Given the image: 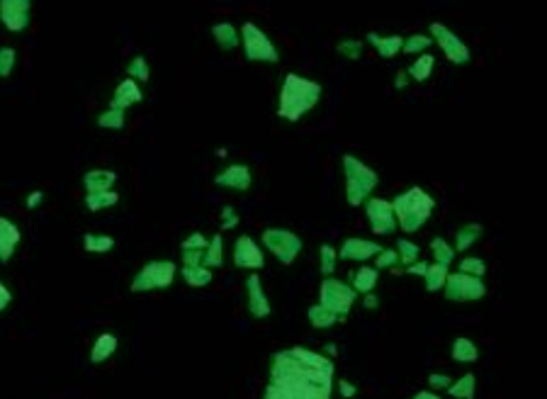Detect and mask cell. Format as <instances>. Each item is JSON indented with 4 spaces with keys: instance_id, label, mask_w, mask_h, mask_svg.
<instances>
[{
    "instance_id": "5",
    "label": "cell",
    "mask_w": 547,
    "mask_h": 399,
    "mask_svg": "<svg viewBox=\"0 0 547 399\" xmlns=\"http://www.w3.org/2000/svg\"><path fill=\"white\" fill-rule=\"evenodd\" d=\"M241 47H244V56L248 63H278L280 52L275 42L253 22H244L239 29Z\"/></svg>"
},
{
    "instance_id": "16",
    "label": "cell",
    "mask_w": 547,
    "mask_h": 399,
    "mask_svg": "<svg viewBox=\"0 0 547 399\" xmlns=\"http://www.w3.org/2000/svg\"><path fill=\"white\" fill-rule=\"evenodd\" d=\"M379 251H382V246H379L377 241L351 236V239L343 241L341 251H338V258H341V260H356V263H365V260L374 258Z\"/></svg>"
},
{
    "instance_id": "26",
    "label": "cell",
    "mask_w": 547,
    "mask_h": 399,
    "mask_svg": "<svg viewBox=\"0 0 547 399\" xmlns=\"http://www.w3.org/2000/svg\"><path fill=\"white\" fill-rule=\"evenodd\" d=\"M433 66H436V56L433 54H428V52H423L421 56L416 58V61L409 66V78H413L416 83H426L428 78H431V73H433Z\"/></svg>"
},
{
    "instance_id": "42",
    "label": "cell",
    "mask_w": 547,
    "mask_h": 399,
    "mask_svg": "<svg viewBox=\"0 0 547 399\" xmlns=\"http://www.w3.org/2000/svg\"><path fill=\"white\" fill-rule=\"evenodd\" d=\"M17 63V52L13 47H0V78H8L15 71Z\"/></svg>"
},
{
    "instance_id": "31",
    "label": "cell",
    "mask_w": 547,
    "mask_h": 399,
    "mask_svg": "<svg viewBox=\"0 0 547 399\" xmlns=\"http://www.w3.org/2000/svg\"><path fill=\"white\" fill-rule=\"evenodd\" d=\"M307 317L314 329H328V327H333V324L341 322V319H338L331 309L324 307V304H312V307L307 309Z\"/></svg>"
},
{
    "instance_id": "20",
    "label": "cell",
    "mask_w": 547,
    "mask_h": 399,
    "mask_svg": "<svg viewBox=\"0 0 547 399\" xmlns=\"http://www.w3.org/2000/svg\"><path fill=\"white\" fill-rule=\"evenodd\" d=\"M117 183V173L107 169H93L83 175V188L86 193H105V190H112Z\"/></svg>"
},
{
    "instance_id": "50",
    "label": "cell",
    "mask_w": 547,
    "mask_h": 399,
    "mask_svg": "<svg viewBox=\"0 0 547 399\" xmlns=\"http://www.w3.org/2000/svg\"><path fill=\"white\" fill-rule=\"evenodd\" d=\"M10 302H13V292L8 290V285L0 283V312H5L10 307Z\"/></svg>"
},
{
    "instance_id": "35",
    "label": "cell",
    "mask_w": 547,
    "mask_h": 399,
    "mask_svg": "<svg viewBox=\"0 0 547 399\" xmlns=\"http://www.w3.org/2000/svg\"><path fill=\"white\" fill-rule=\"evenodd\" d=\"M431 253L433 258H436V263H443L450 268L452 258H455V249H452L450 244H447V239H443V236H436V239L431 241Z\"/></svg>"
},
{
    "instance_id": "38",
    "label": "cell",
    "mask_w": 547,
    "mask_h": 399,
    "mask_svg": "<svg viewBox=\"0 0 547 399\" xmlns=\"http://www.w3.org/2000/svg\"><path fill=\"white\" fill-rule=\"evenodd\" d=\"M363 49H365V44L360 39H341V42L336 44V52L341 54L346 61H358V58L363 56Z\"/></svg>"
},
{
    "instance_id": "18",
    "label": "cell",
    "mask_w": 547,
    "mask_h": 399,
    "mask_svg": "<svg viewBox=\"0 0 547 399\" xmlns=\"http://www.w3.org/2000/svg\"><path fill=\"white\" fill-rule=\"evenodd\" d=\"M19 241H22L19 226L15 221H10L8 217H0V263H8L13 258Z\"/></svg>"
},
{
    "instance_id": "39",
    "label": "cell",
    "mask_w": 547,
    "mask_h": 399,
    "mask_svg": "<svg viewBox=\"0 0 547 399\" xmlns=\"http://www.w3.org/2000/svg\"><path fill=\"white\" fill-rule=\"evenodd\" d=\"M127 73H129V78H134L136 83H146L151 78V68H149V61H146V56H134L129 61V66H127Z\"/></svg>"
},
{
    "instance_id": "46",
    "label": "cell",
    "mask_w": 547,
    "mask_h": 399,
    "mask_svg": "<svg viewBox=\"0 0 547 399\" xmlns=\"http://www.w3.org/2000/svg\"><path fill=\"white\" fill-rule=\"evenodd\" d=\"M450 375H445V373H433V375H428V385H431V390H447L450 387Z\"/></svg>"
},
{
    "instance_id": "2",
    "label": "cell",
    "mask_w": 547,
    "mask_h": 399,
    "mask_svg": "<svg viewBox=\"0 0 547 399\" xmlns=\"http://www.w3.org/2000/svg\"><path fill=\"white\" fill-rule=\"evenodd\" d=\"M322 95V83L299 76V73H285L278 100V117L287 122H299L307 112H312L319 105Z\"/></svg>"
},
{
    "instance_id": "55",
    "label": "cell",
    "mask_w": 547,
    "mask_h": 399,
    "mask_svg": "<svg viewBox=\"0 0 547 399\" xmlns=\"http://www.w3.org/2000/svg\"><path fill=\"white\" fill-rule=\"evenodd\" d=\"M336 353H338V348L333 346V343H328V346L324 348V356H336Z\"/></svg>"
},
{
    "instance_id": "15",
    "label": "cell",
    "mask_w": 547,
    "mask_h": 399,
    "mask_svg": "<svg viewBox=\"0 0 547 399\" xmlns=\"http://www.w3.org/2000/svg\"><path fill=\"white\" fill-rule=\"evenodd\" d=\"M214 185L216 188L236 190V193H246L253 185V173H251V169L246 164H229L214 175Z\"/></svg>"
},
{
    "instance_id": "21",
    "label": "cell",
    "mask_w": 547,
    "mask_h": 399,
    "mask_svg": "<svg viewBox=\"0 0 547 399\" xmlns=\"http://www.w3.org/2000/svg\"><path fill=\"white\" fill-rule=\"evenodd\" d=\"M367 44H372L374 52L379 54V58H384V61H389V58H394L399 52H402L404 37H402V34H392V37H382V34H377V32H367Z\"/></svg>"
},
{
    "instance_id": "25",
    "label": "cell",
    "mask_w": 547,
    "mask_h": 399,
    "mask_svg": "<svg viewBox=\"0 0 547 399\" xmlns=\"http://www.w3.org/2000/svg\"><path fill=\"white\" fill-rule=\"evenodd\" d=\"M482 234H484V226L477 224V221H470V224L460 226L455 234V246L452 249L455 251H467L472 249V246L477 244V239H482Z\"/></svg>"
},
{
    "instance_id": "11",
    "label": "cell",
    "mask_w": 547,
    "mask_h": 399,
    "mask_svg": "<svg viewBox=\"0 0 547 399\" xmlns=\"http://www.w3.org/2000/svg\"><path fill=\"white\" fill-rule=\"evenodd\" d=\"M365 207V214L370 219V226L377 236L384 234H394L397 231V219H394V210H392V202L384 200V198H367L363 202Z\"/></svg>"
},
{
    "instance_id": "43",
    "label": "cell",
    "mask_w": 547,
    "mask_h": 399,
    "mask_svg": "<svg viewBox=\"0 0 547 399\" xmlns=\"http://www.w3.org/2000/svg\"><path fill=\"white\" fill-rule=\"evenodd\" d=\"M374 268H389V270H397L399 268V256L397 249H382L377 256H374Z\"/></svg>"
},
{
    "instance_id": "54",
    "label": "cell",
    "mask_w": 547,
    "mask_h": 399,
    "mask_svg": "<svg viewBox=\"0 0 547 399\" xmlns=\"http://www.w3.org/2000/svg\"><path fill=\"white\" fill-rule=\"evenodd\" d=\"M413 399H441V395H436L433 390H421L413 395Z\"/></svg>"
},
{
    "instance_id": "22",
    "label": "cell",
    "mask_w": 547,
    "mask_h": 399,
    "mask_svg": "<svg viewBox=\"0 0 547 399\" xmlns=\"http://www.w3.org/2000/svg\"><path fill=\"white\" fill-rule=\"evenodd\" d=\"M212 37H214V42L219 44L221 52H231V49L241 47V34L239 29H236L234 22H216L212 24Z\"/></svg>"
},
{
    "instance_id": "41",
    "label": "cell",
    "mask_w": 547,
    "mask_h": 399,
    "mask_svg": "<svg viewBox=\"0 0 547 399\" xmlns=\"http://www.w3.org/2000/svg\"><path fill=\"white\" fill-rule=\"evenodd\" d=\"M460 273L475 275V278H484V275H486V263L482 258H475V256H467V258L460 260Z\"/></svg>"
},
{
    "instance_id": "23",
    "label": "cell",
    "mask_w": 547,
    "mask_h": 399,
    "mask_svg": "<svg viewBox=\"0 0 547 399\" xmlns=\"http://www.w3.org/2000/svg\"><path fill=\"white\" fill-rule=\"evenodd\" d=\"M450 353H452V361L455 363H477V358H479V348H477V343L467 336H457L455 341H452Z\"/></svg>"
},
{
    "instance_id": "52",
    "label": "cell",
    "mask_w": 547,
    "mask_h": 399,
    "mask_svg": "<svg viewBox=\"0 0 547 399\" xmlns=\"http://www.w3.org/2000/svg\"><path fill=\"white\" fill-rule=\"evenodd\" d=\"M409 86V73L404 71H397V78H394V88H397V91H402V88H406Z\"/></svg>"
},
{
    "instance_id": "49",
    "label": "cell",
    "mask_w": 547,
    "mask_h": 399,
    "mask_svg": "<svg viewBox=\"0 0 547 399\" xmlns=\"http://www.w3.org/2000/svg\"><path fill=\"white\" fill-rule=\"evenodd\" d=\"M336 387H338V392H341V397H346V399H353V397L358 395V387L351 385L348 380H338Z\"/></svg>"
},
{
    "instance_id": "24",
    "label": "cell",
    "mask_w": 547,
    "mask_h": 399,
    "mask_svg": "<svg viewBox=\"0 0 547 399\" xmlns=\"http://www.w3.org/2000/svg\"><path fill=\"white\" fill-rule=\"evenodd\" d=\"M180 275L190 288H205V285H209L214 280V273L207 265H182Z\"/></svg>"
},
{
    "instance_id": "33",
    "label": "cell",
    "mask_w": 547,
    "mask_h": 399,
    "mask_svg": "<svg viewBox=\"0 0 547 399\" xmlns=\"http://www.w3.org/2000/svg\"><path fill=\"white\" fill-rule=\"evenodd\" d=\"M445 278H447V265L428 263V270H426V278H423V283H426L428 292H441L443 285H445Z\"/></svg>"
},
{
    "instance_id": "9",
    "label": "cell",
    "mask_w": 547,
    "mask_h": 399,
    "mask_svg": "<svg viewBox=\"0 0 547 399\" xmlns=\"http://www.w3.org/2000/svg\"><path fill=\"white\" fill-rule=\"evenodd\" d=\"M445 299L447 302H477V299L486 297V285L482 278L467 273H447L445 278Z\"/></svg>"
},
{
    "instance_id": "1",
    "label": "cell",
    "mask_w": 547,
    "mask_h": 399,
    "mask_svg": "<svg viewBox=\"0 0 547 399\" xmlns=\"http://www.w3.org/2000/svg\"><path fill=\"white\" fill-rule=\"evenodd\" d=\"M336 366L312 348L292 346L273 353L263 399H331Z\"/></svg>"
},
{
    "instance_id": "36",
    "label": "cell",
    "mask_w": 547,
    "mask_h": 399,
    "mask_svg": "<svg viewBox=\"0 0 547 399\" xmlns=\"http://www.w3.org/2000/svg\"><path fill=\"white\" fill-rule=\"evenodd\" d=\"M397 256H399V263L411 265V263H416L418 256H421V246L413 244V241H409V239H399L397 241Z\"/></svg>"
},
{
    "instance_id": "28",
    "label": "cell",
    "mask_w": 547,
    "mask_h": 399,
    "mask_svg": "<svg viewBox=\"0 0 547 399\" xmlns=\"http://www.w3.org/2000/svg\"><path fill=\"white\" fill-rule=\"evenodd\" d=\"M202 265H207V268H212V270L224 265V239H221V234H214L209 239V244H207V249H205Z\"/></svg>"
},
{
    "instance_id": "53",
    "label": "cell",
    "mask_w": 547,
    "mask_h": 399,
    "mask_svg": "<svg viewBox=\"0 0 547 399\" xmlns=\"http://www.w3.org/2000/svg\"><path fill=\"white\" fill-rule=\"evenodd\" d=\"M363 304H365V309H377L379 307V297L374 292H367L363 297Z\"/></svg>"
},
{
    "instance_id": "37",
    "label": "cell",
    "mask_w": 547,
    "mask_h": 399,
    "mask_svg": "<svg viewBox=\"0 0 547 399\" xmlns=\"http://www.w3.org/2000/svg\"><path fill=\"white\" fill-rule=\"evenodd\" d=\"M319 258H322V275L324 278H331L336 273V263H338V251L333 249L331 244H324L319 249Z\"/></svg>"
},
{
    "instance_id": "29",
    "label": "cell",
    "mask_w": 547,
    "mask_h": 399,
    "mask_svg": "<svg viewBox=\"0 0 547 399\" xmlns=\"http://www.w3.org/2000/svg\"><path fill=\"white\" fill-rule=\"evenodd\" d=\"M83 249L88 253H110L115 249V239L110 234H93V231H88L83 236Z\"/></svg>"
},
{
    "instance_id": "32",
    "label": "cell",
    "mask_w": 547,
    "mask_h": 399,
    "mask_svg": "<svg viewBox=\"0 0 547 399\" xmlns=\"http://www.w3.org/2000/svg\"><path fill=\"white\" fill-rule=\"evenodd\" d=\"M120 202L117 190H105V193H86V207L90 212H102L107 207H115Z\"/></svg>"
},
{
    "instance_id": "7",
    "label": "cell",
    "mask_w": 547,
    "mask_h": 399,
    "mask_svg": "<svg viewBox=\"0 0 547 399\" xmlns=\"http://www.w3.org/2000/svg\"><path fill=\"white\" fill-rule=\"evenodd\" d=\"M260 239H263L265 249H268L283 265H292L294 258H297L304 249V241L299 239L294 231L283 229V226H268Z\"/></svg>"
},
{
    "instance_id": "19",
    "label": "cell",
    "mask_w": 547,
    "mask_h": 399,
    "mask_svg": "<svg viewBox=\"0 0 547 399\" xmlns=\"http://www.w3.org/2000/svg\"><path fill=\"white\" fill-rule=\"evenodd\" d=\"M117 348H120V338H117L115 334H110V331L100 334L90 348V363L93 366H102V363H107L112 356H115Z\"/></svg>"
},
{
    "instance_id": "4",
    "label": "cell",
    "mask_w": 547,
    "mask_h": 399,
    "mask_svg": "<svg viewBox=\"0 0 547 399\" xmlns=\"http://www.w3.org/2000/svg\"><path fill=\"white\" fill-rule=\"evenodd\" d=\"M343 178H346V202L351 207H360L379 185L377 171L365 166L353 154H343Z\"/></svg>"
},
{
    "instance_id": "48",
    "label": "cell",
    "mask_w": 547,
    "mask_h": 399,
    "mask_svg": "<svg viewBox=\"0 0 547 399\" xmlns=\"http://www.w3.org/2000/svg\"><path fill=\"white\" fill-rule=\"evenodd\" d=\"M428 260H416V263L406 265V275H418V278H426Z\"/></svg>"
},
{
    "instance_id": "27",
    "label": "cell",
    "mask_w": 547,
    "mask_h": 399,
    "mask_svg": "<svg viewBox=\"0 0 547 399\" xmlns=\"http://www.w3.org/2000/svg\"><path fill=\"white\" fill-rule=\"evenodd\" d=\"M379 283V270L377 268H370V265H363L356 275H353V290L360 295H367L377 288Z\"/></svg>"
},
{
    "instance_id": "10",
    "label": "cell",
    "mask_w": 547,
    "mask_h": 399,
    "mask_svg": "<svg viewBox=\"0 0 547 399\" xmlns=\"http://www.w3.org/2000/svg\"><path fill=\"white\" fill-rule=\"evenodd\" d=\"M428 32H431L428 37L433 39V44H438V47H441V52L445 54L447 61L455 63V66H465V63H470V58H472L470 47H467V44L462 42V39L457 37L452 29H447V24L431 22Z\"/></svg>"
},
{
    "instance_id": "3",
    "label": "cell",
    "mask_w": 547,
    "mask_h": 399,
    "mask_svg": "<svg viewBox=\"0 0 547 399\" xmlns=\"http://www.w3.org/2000/svg\"><path fill=\"white\" fill-rule=\"evenodd\" d=\"M392 210L399 229L404 234H416L431 219L433 210H436V200L423 188H409L392 200Z\"/></svg>"
},
{
    "instance_id": "47",
    "label": "cell",
    "mask_w": 547,
    "mask_h": 399,
    "mask_svg": "<svg viewBox=\"0 0 547 399\" xmlns=\"http://www.w3.org/2000/svg\"><path fill=\"white\" fill-rule=\"evenodd\" d=\"M205 251H182V265H202Z\"/></svg>"
},
{
    "instance_id": "34",
    "label": "cell",
    "mask_w": 547,
    "mask_h": 399,
    "mask_svg": "<svg viewBox=\"0 0 547 399\" xmlns=\"http://www.w3.org/2000/svg\"><path fill=\"white\" fill-rule=\"evenodd\" d=\"M97 127L100 130H125V110H117V107H107L105 112H100L97 115Z\"/></svg>"
},
{
    "instance_id": "30",
    "label": "cell",
    "mask_w": 547,
    "mask_h": 399,
    "mask_svg": "<svg viewBox=\"0 0 547 399\" xmlns=\"http://www.w3.org/2000/svg\"><path fill=\"white\" fill-rule=\"evenodd\" d=\"M475 390H477V377L472 373H467V375H460L457 382H450L447 395L452 399H475Z\"/></svg>"
},
{
    "instance_id": "40",
    "label": "cell",
    "mask_w": 547,
    "mask_h": 399,
    "mask_svg": "<svg viewBox=\"0 0 547 399\" xmlns=\"http://www.w3.org/2000/svg\"><path fill=\"white\" fill-rule=\"evenodd\" d=\"M433 44V39L428 37V34H411V37H406L404 39V44H402V52L404 54H423V52H428V47Z\"/></svg>"
},
{
    "instance_id": "13",
    "label": "cell",
    "mask_w": 547,
    "mask_h": 399,
    "mask_svg": "<svg viewBox=\"0 0 547 399\" xmlns=\"http://www.w3.org/2000/svg\"><path fill=\"white\" fill-rule=\"evenodd\" d=\"M246 307H248V314L253 319H268L273 314V304H270L263 283L255 273L246 278Z\"/></svg>"
},
{
    "instance_id": "45",
    "label": "cell",
    "mask_w": 547,
    "mask_h": 399,
    "mask_svg": "<svg viewBox=\"0 0 547 399\" xmlns=\"http://www.w3.org/2000/svg\"><path fill=\"white\" fill-rule=\"evenodd\" d=\"M239 212L234 210L231 205H226V207H221V229L224 231H229V229H236L239 226Z\"/></svg>"
},
{
    "instance_id": "8",
    "label": "cell",
    "mask_w": 547,
    "mask_h": 399,
    "mask_svg": "<svg viewBox=\"0 0 547 399\" xmlns=\"http://www.w3.org/2000/svg\"><path fill=\"white\" fill-rule=\"evenodd\" d=\"M358 299V292L351 285L341 283L338 278H324L322 288H319V304H324L326 309H331L338 319H346V314H351L353 304Z\"/></svg>"
},
{
    "instance_id": "17",
    "label": "cell",
    "mask_w": 547,
    "mask_h": 399,
    "mask_svg": "<svg viewBox=\"0 0 547 399\" xmlns=\"http://www.w3.org/2000/svg\"><path fill=\"white\" fill-rule=\"evenodd\" d=\"M144 100V93H141L139 83L134 78H125L122 83H117L115 93H112L110 107H117V110H127L132 105H139Z\"/></svg>"
},
{
    "instance_id": "6",
    "label": "cell",
    "mask_w": 547,
    "mask_h": 399,
    "mask_svg": "<svg viewBox=\"0 0 547 399\" xmlns=\"http://www.w3.org/2000/svg\"><path fill=\"white\" fill-rule=\"evenodd\" d=\"M175 268L173 260H151L141 270H136L134 280H132L129 290L132 292H154V290H166L173 285L175 280Z\"/></svg>"
},
{
    "instance_id": "51",
    "label": "cell",
    "mask_w": 547,
    "mask_h": 399,
    "mask_svg": "<svg viewBox=\"0 0 547 399\" xmlns=\"http://www.w3.org/2000/svg\"><path fill=\"white\" fill-rule=\"evenodd\" d=\"M42 202H44V193L42 190H34V193L27 195V202H24V205H27V210H37Z\"/></svg>"
},
{
    "instance_id": "14",
    "label": "cell",
    "mask_w": 547,
    "mask_h": 399,
    "mask_svg": "<svg viewBox=\"0 0 547 399\" xmlns=\"http://www.w3.org/2000/svg\"><path fill=\"white\" fill-rule=\"evenodd\" d=\"M234 265L244 270H260L265 265L263 249L248 234L239 236L234 244Z\"/></svg>"
},
{
    "instance_id": "44",
    "label": "cell",
    "mask_w": 547,
    "mask_h": 399,
    "mask_svg": "<svg viewBox=\"0 0 547 399\" xmlns=\"http://www.w3.org/2000/svg\"><path fill=\"white\" fill-rule=\"evenodd\" d=\"M207 244H209V239H207L202 231H192V234L180 244V249L182 251H205Z\"/></svg>"
},
{
    "instance_id": "12",
    "label": "cell",
    "mask_w": 547,
    "mask_h": 399,
    "mask_svg": "<svg viewBox=\"0 0 547 399\" xmlns=\"http://www.w3.org/2000/svg\"><path fill=\"white\" fill-rule=\"evenodd\" d=\"M0 22L13 34L24 32L32 22V0H0Z\"/></svg>"
}]
</instances>
